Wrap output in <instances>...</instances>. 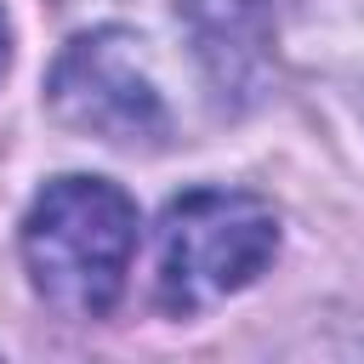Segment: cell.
<instances>
[{"label":"cell","mask_w":364,"mask_h":364,"mask_svg":"<svg viewBox=\"0 0 364 364\" xmlns=\"http://www.w3.org/2000/svg\"><path fill=\"white\" fill-rule=\"evenodd\" d=\"M136 250V205L102 176H57L23 216V262L63 318L114 313Z\"/></svg>","instance_id":"1"},{"label":"cell","mask_w":364,"mask_h":364,"mask_svg":"<svg viewBox=\"0 0 364 364\" xmlns=\"http://www.w3.org/2000/svg\"><path fill=\"white\" fill-rule=\"evenodd\" d=\"M279 250V210L245 188H188L159 222V307L193 318L267 273Z\"/></svg>","instance_id":"2"},{"label":"cell","mask_w":364,"mask_h":364,"mask_svg":"<svg viewBox=\"0 0 364 364\" xmlns=\"http://www.w3.org/2000/svg\"><path fill=\"white\" fill-rule=\"evenodd\" d=\"M46 102L68 131L108 148H159L171 136V108L148 74V51L125 28H91L68 40L46 80Z\"/></svg>","instance_id":"3"},{"label":"cell","mask_w":364,"mask_h":364,"mask_svg":"<svg viewBox=\"0 0 364 364\" xmlns=\"http://www.w3.org/2000/svg\"><path fill=\"white\" fill-rule=\"evenodd\" d=\"M193 28V51L210 74V85L233 102H250L267 74V6L262 0H188L182 6Z\"/></svg>","instance_id":"4"},{"label":"cell","mask_w":364,"mask_h":364,"mask_svg":"<svg viewBox=\"0 0 364 364\" xmlns=\"http://www.w3.org/2000/svg\"><path fill=\"white\" fill-rule=\"evenodd\" d=\"M6 57H11V34H6V17H0V74H6Z\"/></svg>","instance_id":"5"}]
</instances>
